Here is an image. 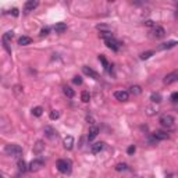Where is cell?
<instances>
[{"label": "cell", "instance_id": "1", "mask_svg": "<svg viewBox=\"0 0 178 178\" xmlns=\"http://www.w3.org/2000/svg\"><path fill=\"white\" fill-rule=\"evenodd\" d=\"M4 153L10 157H20L23 155V147L20 145H17V143H10V145H6Z\"/></svg>", "mask_w": 178, "mask_h": 178}, {"label": "cell", "instance_id": "2", "mask_svg": "<svg viewBox=\"0 0 178 178\" xmlns=\"http://www.w3.org/2000/svg\"><path fill=\"white\" fill-rule=\"evenodd\" d=\"M57 170L60 171L61 174H70L71 170H72V164H71L70 160H65V159H60L57 160Z\"/></svg>", "mask_w": 178, "mask_h": 178}, {"label": "cell", "instance_id": "3", "mask_svg": "<svg viewBox=\"0 0 178 178\" xmlns=\"http://www.w3.org/2000/svg\"><path fill=\"white\" fill-rule=\"evenodd\" d=\"M159 123L162 124V127L164 128H173L174 127V123H175V120H174V117L171 116V114H163L160 117V120H159Z\"/></svg>", "mask_w": 178, "mask_h": 178}, {"label": "cell", "instance_id": "4", "mask_svg": "<svg viewBox=\"0 0 178 178\" xmlns=\"http://www.w3.org/2000/svg\"><path fill=\"white\" fill-rule=\"evenodd\" d=\"M45 167V162L42 160V159H35V160H32L29 163V166H28V170L31 171V173H36V171L42 170Z\"/></svg>", "mask_w": 178, "mask_h": 178}, {"label": "cell", "instance_id": "5", "mask_svg": "<svg viewBox=\"0 0 178 178\" xmlns=\"http://www.w3.org/2000/svg\"><path fill=\"white\" fill-rule=\"evenodd\" d=\"M177 81H178V70L167 74V75L164 77V79H163V82H164L166 85H171V84H174V82H177Z\"/></svg>", "mask_w": 178, "mask_h": 178}, {"label": "cell", "instance_id": "6", "mask_svg": "<svg viewBox=\"0 0 178 178\" xmlns=\"http://www.w3.org/2000/svg\"><path fill=\"white\" fill-rule=\"evenodd\" d=\"M104 43H106V46L108 47V49H111L113 52H118L120 50V42H117L114 38H111V39H107V40H104Z\"/></svg>", "mask_w": 178, "mask_h": 178}, {"label": "cell", "instance_id": "7", "mask_svg": "<svg viewBox=\"0 0 178 178\" xmlns=\"http://www.w3.org/2000/svg\"><path fill=\"white\" fill-rule=\"evenodd\" d=\"M164 35H166V31H164V28L160 27V25H156L155 28H153V31H152V36L156 39L164 38Z\"/></svg>", "mask_w": 178, "mask_h": 178}, {"label": "cell", "instance_id": "8", "mask_svg": "<svg viewBox=\"0 0 178 178\" xmlns=\"http://www.w3.org/2000/svg\"><path fill=\"white\" fill-rule=\"evenodd\" d=\"M82 72L85 74V75H88V77H91V78H93V79H100V77H99V74L96 72V71H93L91 67H88V65H84L82 67Z\"/></svg>", "mask_w": 178, "mask_h": 178}, {"label": "cell", "instance_id": "9", "mask_svg": "<svg viewBox=\"0 0 178 178\" xmlns=\"http://www.w3.org/2000/svg\"><path fill=\"white\" fill-rule=\"evenodd\" d=\"M38 6H39L38 0H29V1H27V3H25V6H24V11H25V13L33 11V10L38 7Z\"/></svg>", "mask_w": 178, "mask_h": 178}, {"label": "cell", "instance_id": "10", "mask_svg": "<svg viewBox=\"0 0 178 178\" xmlns=\"http://www.w3.org/2000/svg\"><path fill=\"white\" fill-rule=\"evenodd\" d=\"M114 98L120 102H127L128 98H130V93L127 92V91H116L114 92Z\"/></svg>", "mask_w": 178, "mask_h": 178}, {"label": "cell", "instance_id": "11", "mask_svg": "<svg viewBox=\"0 0 178 178\" xmlns=\"http://www.w3.org/2000/svg\"><path fill=\"white\" fill-rule=\"evenodd\" d=\"M104 147H106L104 142H96V143H93L92 146H91V152H92L93 155H96V153H100Z\"/></svg>", "mask_w": 178, "mask_h": 178}, {"label": "cell", "instance_id": "12", "mask_svg": "<svg viewBox=\"0 0 178 178\" xmlns=\"http://www.w3.org/2000/svg\"><path fill=\"white\" fill-rule=\"evenodd\" d=\"M45 135H46L49 139L57 138V132H56V130H54L53 127H50V125H46V127H45Z\"/></svg>", "mask_w": 178, "mask_h": 178}, {"label": "cell", "instance_id": "13", "mask_svg": "<svg viewBox=\"0 0 178 178\" xmlns=\"http://www.w3.org/2000/svg\"><path fill=\"white\" fill-rule=\"evenodd\" d=\"M98 135H99V128H98L96 125H92V127L89 128V132H88V140H89V142L93 140Z\"/></svg>", "mask_w": 178, "mask_h": 178}, {"label": "cell", "instance_id": "14", "mask_svg": "<svg viewBox=\"0 0 178 178\" xmlns=\"http://www.w3.org/2000/svg\"><path fill=\"white\" fill-rule=\"evenodd\" d=\"M63 145H64V149H67V150H71L72 147H74V138L68 135V136H65L64 140H63Z\"/></svg>", "mask_w": 178, "mask_h": 178}, {"label": "cell", "instance_id": "15", "mask_svg": "<svg viewBox=\"0 0 178 178\" xmlns=\"http://www.w3.org/2000/svg\"><path fill=\"white\" fill-rule=\"evenodd\" d=\"M152 135H153V136H155L159 142H160V140H164V139H168V138H170V135H168L167 132H164V131H156V132H153Z\"/></svg>", "mask_w": 178, "mask_h": 178}, {"label": "cell", "instance_id": "16", "mask_svg": "<svg viewBox=\"0 0 178 178\" xmlns=\"http://www.w3.org/2000/svg\"><path fill=\"white\" fill-rule=\"evenodd\" d=\"M178 45L177 40H170V42H166V43H162L159 46V50H167V49H173Z\"/></svg>", "mask_w": 178, "mask_h": 178}, {"label": "cell", "instance_id": "17", "mask_svg": "<svg viewBox=\"0 0 178 178\" xmlns=\"http://www.w3.org/2000/svg\"><path fill=\"white\" fill-rule=\"evenodd\" d=\"M54 31L56 33H64V32L67 31V24L65 23H57L54 25Z\"/></svg>", "mask_w": 178, "mask_h": 178}, {"label": "cell", "instance_id": "18", "mask_svg": "<svg viewBox=\"0 0 178 178\" xmlns=\"http://www.w3.org/2000/svg\"><path fill=\"white\" fill-rule=\"evenodd\" d=\"M43 150H45V143H43V140H38V142L35 143V146H33V153L39 155V153L43 152Z\"/></svg>", "mask_w": 178, "mask_h": 178}, {"label": "cell", "instance_id": "19", "mask_svg": "<svg viewBox=\"0 0 178 178\" xmlns=\"http://www.w3.org/2000/svg\"><path fill=\"white\" fill-rule=\"evenodd\" d=\"M99 61L102 63V65H103V68H104V70L108 71V72H111V70H110V65H108V61L106 60L104 54H99Z\"/></svg>", "mask_w": 178, "mask_h": 178}, {"label": "cell", "instance_id": "20", "mask_svg": "<svg viewBox=\"0 0 178 178\" xmlns=\"http://www.w3.org/2000/svg\"><path fill=\"white\" fill-rule=\"evenodd\" d=\"M31 43H32V39L29 36H21V38L18 39V45L20 46H28Z\"/></svg>", "mask_w": 178, "mask_h": 178}, {"label": "cell", "instance_id": "21", "mask_svg": "<svg viewBox=\"0 0 178 178\" xmlns=\"http://www.w3.org/2000/svg\"><path fill=\"white\" fill-rule=\"evenodd\" d=\"M63 92H64V95H65L67 98H70V99H72V98L75 96V92H74V89H72L71 86H64V88H63Z\"/></svg>", "mask_w": 178, "mask_h": 178}, {"label": "cell", "instance_id": "22", "mask_svg": "<svg viewBox=\"0 0 178 178\" xmlns=\"http://www.w3.org/2000/svg\"><path fill=\"white\" fill-rule=\"evenodd\" d=\"M99 36H100L102 39H104V40H107V39L114 38V36H113V33H111V31H100V33H99Z\"/></svg>", "mask_w": 178, "mask_h": 178}, {"label": "cell", "instance_id": "23", "mask_svg": "<svg viewBox=\"0 0 178 178\" xmlns=\"http://www.w3.org/2000/svg\"><path fill=\"white\" fill-rule=\"evenodd\" d=\"M150 100L153 102V103H160V102H162V95L159 92L152 93V95H150Z\"/></svg>", "mask_w": 178, "mask_h": 178}, {"label": "cell", "instance_id": "24", "mask_svg": "<svg viewBox=\"0 0 178 178\" xmlns=\"http://www.w3.org/2000/svg\"><path fill=\"white\" fill-rule=\"evenodd\" d=\"M17 166H18V170L20 171H27L28 170V167H27V163L24 162L23 159H18V162H17Z\"/></svg>", "mask_w": 178, "mask_h": 178}, {"label": "cell", "instance_id": "25", "mask_svg": "<svg viewBox=\"0 0 178 178\" xmlns=\"http://www.w3.org/2000/svg\"><path fill=\"white\" fill-rule=\"evenodd\" d=\"M14 38V32L13 31H8V32H6L4 35H3V42H11V39Z\"/></svg>", "mask_w": 178, "mask_h": 178}, {"label": "cell", "instance_id": "26", "mask_svg": "<svg viewBox=\"0 0 178 178\" xmlns=\"http://www.w3.org/2000/svg\"><path fill=\"white\" fill-rule=\"evenodd\" d=\"M32 114L35 117H40L42 114H43V108L40 107V106H36V107L32 108Z\"/></svg>", "mask_w": 178, "mask_h": 178}, {"label": "cell", "instance_id": "27", "mask_svg": "<svg viewBox=\"0 0 178 178\" xmlns=\"http://www.w3.org/2000/svg\"><path fill=\"white\" fill-rule=\"evenodd\" d=\"M130 92H131L132 95H140V93H142V89H140V86H138V85H132L131 88H130Z\"/></svg>", "mask_w": 178, "mask_h": 178}, {"label": "cell", "instance_id": "28", "mask_svg": "<svg viewBox=\"0 0 178 178\" xmlns=\"http://www.w3.org/2000/svg\"><path fill=\"white\" fill-rule=\"evenodd\" d=\"M155 54L153 50H149V52H143V53L140 54V60H147V59H150L152 56Z\"/></svg>", "mask_w": 178, "mask_h": 178}, {"label": "cell", "instance_id": "29", "mask_svg": "<svg viewBox=\"0 0 178 178\" xmlns=\"http://www.w3.org/2000/svg\"><path fill=\"white\" fill-rule=\"evenodd\" d=\"M81 100L84 102V103H88V102L91 100V95H89V92L84 91V92L81 93Z\"/></svg>", "mask_w": 178, "mask_h": 178}, {"label": "cell", "instance_id": "30", "mask_svg": "<svg viewBox=\"0 0 178 178\" xmlns=\"http://www.w3.org/2000/svg\"><path fill=\"white\" fill-rule=\"evenodd\" d=\"M128 170V166L125 163H118L116 166V171H127Z\"/></svg>", "mask_w": 178, "mask_h": 178}, {"label": "cell", "instance_id": "31", "mask_svg": "<svg viewBox=\"0 0 178 178\" xmlns=\"http://www.w3.org/2000/svg\"><path fill=\"white\" fill-rule=\"evenodd\" d=\"M49 117H50V120H57V118L60 117V111H59V110H52Z\"/></svg>", "mask_w": 178, "mask_h": 178}, {"label": "cell", "instance_id": "32", "mask_svg": "<svg viewBox=\"0 0 178 178\" xmlns=\"http://www.w3.org/2000/svg\"><path fill=\"white\" fill-rule=\"evenodd\" d=\"M72 82H74L75 85H82V78L79 77V75H75V77L72 78Z\"/></svg>", "mask_w": 178, "mask_h": 178}, {"label": "cell", "instance_id": "33", "mask_svg": "<svg viewBox=\"0 0 178 178\" xmlns=\"http://www.w3.org/2000/svg\"><path fill=\"white\" fill-rule=\"evenodd\" d=\"M49 31H50V28H49V27L42 28V29H40V36H47V35H49Z\"/></svg>", "mask_w": 178, "mask_h": 178}, {"label": "cell", "instance_id": "34", "mask_svg": "<svg viewBox=\"0 0 178 178\" xmlns=\"http://www.w3.org/2000/svg\"><path fill=\"white\" fill-rule=\"evenodd\" d=\"M135 150H136V147L134 146V145H131V146L128 147V149H127V153H128V155L131 156V155H134V153H135Z\"/></svg>", "mask_w": 178, "mask_h": 178}, {"label": "cell", "instance_id": "35", "mask_svg": "<svg viewBox=\"0 0 178 178\" xmlns=\"http://www.w3.org/2000/svg\"><path fill=\"white\" fill-rule=\"evenodd\" d=\"M155 113H157V111H156L153 107H147L146 108V114H147V116H153Z\"/></svg>", "mask_w": 178, "mask_h": 178}, {"label": "cell", "instance_id": "36", "mask_svg": "<svg viewBox=\"0 0 178 178\" xmlns=\"http://www.w3.org/2000/svg\"><path fill=\"white\" fill-rule=\"evenodd\" d=\"M145 25H146V27H152V28H155V27H156L155 21H152V20H147V21H145Z\"/></svg>", "mask_w": 178, "mask_h": 178}, {"label": "cell", "instance_id": "37", "mask_svg": "<svg viewBox=\"0 0 178 178\" xmlns=\"http://www.w3.org/2000/svg\"><path fill=\"white\" fill-rule=\"evenodd\" d=\"M173 102H178V92H173L171 93V98H170Z\"/></svg>", "mask_w": 178, "mask_h": 178}, {"label": "cell", "instance_id": "38", "mask_svg": "<svg viewBox=\"0 0 178 178\" xmlns=\"http://www.w3.org/2000/svg\"><path fill=\"white\" fill-rule=\"evenodd\" d=\"M10 13H11V14H13L14 17H18V14H20V10H18V8H13Z\"/></svg>", "mask_w": 178, "mask_h": 178}, {"label": "cell", "instance_id": "39", "mask_svg": "<svg viewBox=\"0 0 178 178\" xmlns=\"http://www.w3.org/2000/svg\"><path fill=\"white\" fill-rule=\"evenodd\" d=\"M14 92L16 93H20V92H23V88H21V86H14Z\"/></svg>", "mask_w": 178, "mask_h": 178}, {"label": "cell", "instance_id": "40", "mask_svg": "<svg viewBox=\"0 0 178 178\" xmlns=\"http://www.w3.org/2000/svg\"><path fill=\"white\" fill-rule=\"evenodd\" d=\"M86 121H88L89 124H93V118H92V117H86Z\"/></svg>", "mask_w": 178, "mask_h": 178}]
</instances>
